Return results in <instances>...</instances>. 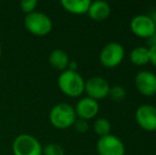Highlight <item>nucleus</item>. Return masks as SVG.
I'll list each match as a JSON object with an SVG mask.
<instances>
[{"label": "nucleus", "instance_id": "nucleus-14", "mask_svg": "<svg viewBox=\"0 0 156 155\" xmlns=\"http://www.w3.org/2000/svg\"><path fill=\"white\" fill-rule=\"evenodd\" d=\"M69 56L62 49H55L50 53L49 55V63L58 70H66L69 65Z\"/></svg>", "mask_w": 156, "mask_h": 155}, {"label": "nucleus", "instance_id": "nucleus-23", "mask_svg": "<svg viewBox=\"0 0 156 155\" xmlns=\"http://www.w3.org/2000/svg\"><path fill=\"white\" fill-rule=\"evenodd\" d=\"M68 67H69V70H72V71H76V68H78V63L74 62V61H70L69 62V65H68Z\"/></svg>", "mask_w": 156, "mask_h": 155}, {"label": "nucleus", "instance_id": "nucleus-9", "mask_svg": "<svg viewBox=\"0 0 156 155\" xmlns=\"http://www.w3.org/2000/svg\"><path fill=\"white\" fill-rule=\"evenodd\" d=\"M136 121L142 130L147 132L156 131V107L149 104H144L136 110Z\"/></svg>", "mask_w": 156, "mask_h": 155}, {"label": "nucleus", "instance_id": "nucleus-5", "mask_svg": "<svg viewBox=\"0 0 156 155\" xmlns=\"http://www.w3.org/2000/svg\"><path fill=\"white\" fill-rule=\"evenodd\" d=\"M14 155H41L43 147L41 143L30 134H20L13 143Z\"/></svg>", "mask_w": 156, "mask_h": 155}, {"label": "nucleus", "instance_id": "nucleus-11", "mask_svg": "<svg viewBox=\"0 0 156 155\" xmlns=\"http://www.w3.org/2000/svg\"><path fill=\"white\" fill-rule=\"evenodd\" d=\"M76 117L83 120L93 119L99 113V103L98 101L91 99L89 97L82 98L76 105Z\"/></svg>", "mask_w": 156, "mask_h": 155}, {"label": "nucleus", "instance_id": "nucleus-10", "mask_svg": "<svg viewBox=\"0 0 156 155\" xmlns=\"http://www.w3.org/2000/svg\"><path fill=\"white\" fill-rule=\"evenodd\" d=\"M135 86L142 96L153 97L156 95V76L148 70L139 71L135 77Z\"/></svg>", "mask_w": 156, "mask_h": 155}, {"label": "nucleus", "instance_id": "nucleus-3", "mask_svg": "<svg viewBox=\"0 0 156 155\" xmlns=\"http://www.w3.org/2000/svg\"><path fill=\"white\" fill-rule=\"evenodd\" d=\"M25 27L30 33L37 36H45L52 30V20L48 15L41 12L30 13L25 18Z\"/></svg>", "mask_w": 156, "mask_h": 155}, {"label": "nucleus", "instance_id": "nucleus-15", "mask_svg": "<svg viewBox=\"0 0 156 155\" xmlns=\"http://www.w3.org/2000/svg\"><path fill=\"white\" fill-rule=\"evenodd\" d=\"M129 61L136 66H144L150 63L149 48L144 46H138L134 48L129 53Z\"/></svg>", "mask_w": 156, "mask_h": 155}, {"label": "nucleus", "instance_id": "nucleus-1", "mask_svg": "<svg viewBox=\"0 0 156 155\" xmlns=\"http://www.w3.org/2000/svg\"><path fill=\"white\" fill-rule=\"evenodd\" d=\"M58 85L66 96L76 98L84 93L85 81L78 71L66 69L58 77Z\"/></svg>", "mask_w": 156, "mask_h": 155}, {"label": "nucleus", "instance_id": "nucleus-21", "mask_svg": "<svg viewBox=\"0 0 156 155\" xmlns=\"http://www.w3.org/2000/svg\"><path fill=\"white\" fill-rule=\"evenodd\" d=\"M149 53H150V63L156 67V45L149 48Z\"/></svg>", "mask_w": 156, "mask_h": 155}, {"label": "nucleus", "instance_id": "nucleus-18", "mask_svg": "<svg viewBox=\"0 0 156 155\" xmlns=\"http://www.w3.org/2000/svg\"><path fill=\"white\" fill-rule=\"evenodd\" d=\"M44 155H65L63 147L58 143H49L43 150Z\"/></svg>", "mask_w": 156, "mask_h": 155}, {"label": "nucleus", "instance_id": "nucleus-8", "mask_svg": "<svg viewBox=\"0 0 156 155\" xmlns=\"http://www.w3.org/2000/svg\"><path fill=\"white\" fill-rule=\"evenodd\" d=\"M109 89V83L102 77H93L85 82L84 91H86L89 98L96 101L106 98L108 96Z\"/></svg>", "mask_w": 156, "mask_h": 155}, {"label": "nucleus", "instance_id": "nucleus-2", "mask_svg": "<svg viewBox=\"0 0 156 155\" xmlns=\"http://www.w3.org/2000/svg\"><path fill=\"white\" fill-rule=\"evenodd\" d=\"M49 119L52 125L56 129L65 130L74 124L76 120V114L71 105L67 103H58L50 111Z\"/></svg>", "mask_w": 156, "mask_h": 155}, {"label": "nucleus", "instance_id": "nucleus-7", "mask_svg": "<svg viewBox=\"0 0 156 155\" xmlns=\"http://www.w3.org/2000/svg\"><path fill=\"white\" fill-rule=\"evenodd\" d=\"M97 151L99 155H124V143L115 135L108 134L100 137L97 141Z\"/></svg>", "mask_w": 156, "mask_h": 155}, {"label": "nucleus", "instance_id": "nucleus-12", "mask_svg": "<svg viewBox=\"0 0 156 155\" xmlns=\"http://www.w3.org/2000/svg\"><path fill=\"white\" fill-rule=\"evenodd\" d=\"M88 15L91 19L96 21H102L105 20L111 15V6L106 1L98 0L90 3L88 9Z\"/></svg>", "mask_w": 156, "mask_h": 155}, {"label": "nucleus", "instance_id": "nucleus-24", "mask_svg": "<svg viewBox=\"0 0 156 155\" xmlns=\"http://www.w3.org/2000/svg\"><path fill=\"white\" fill-rule=\"evenodd\" d=\"M0 56H1V46H0Z\"/></svg>", "mask_w": 156, "mask_h": 155}, {"label": "nucleus", "instance_id": "nucleus-25", "mask_svg": "<svg viewBox=\"0 0 156 155\" xmlns=\"http://www.w3.org/2000/svg\"><path fill=\"white\" fill-rule=\"evenodd\" d=\"M155 155H156V153H155Z\"/></svg>", "mask_w": 156, "mask_h": 155}, {"label": "nucleus", "instance_id": "nucleus-13", "mask_svg": "<svg viewBox=\"0 0 156 155\" xmlns=\"http://www.w3.org/2000/svg\"><path fill=\"white\" fill-rule=\"evenodd\" d=\"M90 0H62L61 4L67 12L72 14H85L88 12Z\"/></svg>", "mask_w": 156, "mask_h": 155}, {"label": "nucleus", "instance_id": "nucleus-22", "mask_svg": "<svg viewBox=\"0 0 156 155\" xmlns=\"http://www.w3.org/2000/svg\"><path fill=\"white\" fill-rule=\"evenodd\" d=\"M147 41H148V45L150 46V48L153 47V46H155L156 45V33L153 34V35L151 36V37H149Z\"/></svg>", "mask_w": 156, "mask_h": 155}, {"label": "nucleus", "instance_id": "nucleus-16", "mask_svg": "<svg viewBox=\"0 0 156 155\" xmlns=\"http://www.w3.org/2000/svg\"><path fill=\"white\" fill-rule=\"evenodd\" d=\"M94 131L98 136H106L111 134V123L106 118H99L94 123Z\"/></svg>", "mask_w": 156, "mask_h": 155}, {"label": "nucleus", "instance_id": "nucleus-6", "mask_svg": "<svg viewBox=\"0 0 156 155\" xmlns=\"http://www.w3.org/2000/svg\"><path fill=\"white\" fill-rule=\"evenodd\" d=\"M129 29L136 36L148 39L156 33V25L149 15H137L131 20Z\"/></svg>", "mask_w": 156, "mask_h": 155}, {"label": "nucleus", "instance_id": "nucleus-19", "mask_svg": "<svg viewBox=\"0 0 156 155\" xmlns=\"http://www.w3.org/2000/svg\"><path fill=\"white\" fill-rule=\"evenodd\" d=\"M36 6H37V0H23L20 2L21 10H23V12L27 13V15L34 12Z\"/></svg>", "mask_w": 156, "mask_h": 155}, {"label": "nucleus", "instance_id": "nucleus-17", "mask_svg": "<svg viewBox=\"0 0 156 155\" xmlns=\"http://www.w3.org/2000/svg\"><path fill=\"white\" fill-rule=\"evenodd\" d=\"M108 96L113 101L121 102V101H123L125 99V97H126V91H125V89L122 86L116 85V86L111 87Z\"/></svg>", "mask_w": 156, "mask_h": 155}, {"label": "nucleus", "instance_id": "nucleus-4", "mask_svg": "<svg viewBox=\"0 0 156 155\" xmlns=\"http://www.w3.org/2000/svg\"><path fill=\"white\" fill-rule=\"evenodd\" d=\"M124 55L125 50L123 46L117 41H112L102 48L99 54V60L101 64L106 68H115L121 64Z\"/></svg>", "mask_w": 156, "mask_h": 155}, {"label": "nucleus", "instance_id": "nucleus-20", "mask_svg": "<svg viewBox=\"0 0 156 155\" xmlns=\"http://www.w3.org/2000/svg\"><path fill=\"white\" fill-rule=\"evenodd\" d=\"M74 128L78 132L80 133H85L88 131L89 125L87 123L86 120H83V119H76V122H74Z\"/></svg>", "mask_w": 156, "mask_h": 155}]
</instances>
